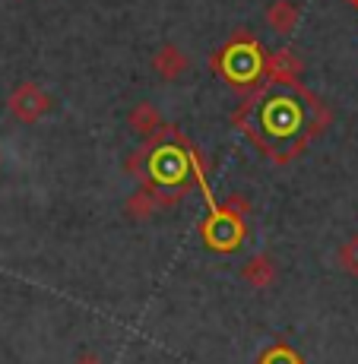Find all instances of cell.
<instances>
[{"label":"cell","instance_id":"obj_1","mask_svg":"<svg viewBox=\"0 0 358 364\" xmlns=\"http://www.w3.org/2000/svg\"><path fill=\"white\" fill-rule=\"evenodd\" d=\"M6 108H10V114L16 117L19 124H38V121H45V117L51 114L54 99H51V92H48V89L38 86V82L26 80V82H19V86L10 92Z\"/></svg>","mask_w":358,"mask_h":364},{"label":"cell","instance_id":"obj_2","mask_svg":"<svg viewBox=\"0 0 358 364\" xmlns=\"http://www.w3.org/2000/svg\"><path fill=\"white\" fill-rule=\"evenodd\" d=\"M219 64H222L226 80L235 82V86L254 82L257 76L263 73V58H260V51H257V45H251V41H244V45L231 41L226 48V54L219 58Z\"/></svg>","mask_w":358,"mask_h":364},{"label":"cell","instance_id":"obj_3","mask_svg":"<svg viewBox=\"0 0 358 364\" xmlns=\"http://www.w3.org/2000/svg\"><path fill=\"white\" fill-rule=\"evenodd\" d=\"M149 67L162 82H174V80H181V76H187V70H191V58H187L178 45L165 41L162 48H156Z\"/></svg>","mask_w":358,"mask_h":364},{"label":"cell","instance_id":"obj_4","mask_svg":"<svg viewBox=\"0 0 358 364\" xmlns=\"http://www.w3.org/2000/svg\"><path fill=\"white\" fill-rule=\"evenodd\" d=\"M263 73L270 76V82H276V86H295L301 76V60L289 48H279L270 58H263Z\"/></svg>","mask_w":358,"mask_h":364},{"label":"cell","instance_id":"obj_5","mask_svg":"<svg viewBox=\"0 0 358 364\" xmlns=\"http://www.w3.org/2000/svg\"><path fill=\"white\" fill-rule=\"evenodd\" d=\"M127 124H130V130L137 133V136L152 139V136H159V133H162L165 117H162V111H159L152 102H139V105H133V108H130Z\"/></svg>","mask_w":358,"mask_h":364},{"label":"cell","instance_id":"obj_6","mask_svg":"<svg viewBox=\"0 0 358 364\" xmlns=\"http://www.w3.org/2000/svg\"><path fill=\"white\" fill-rule=\"evenodd\" d=\"M276 276H279V269H276V263H273L270 254H254L241 266V279L251 285V289H270V285L276 282Z\"/></svg>","mask_w":358,"mask_h":364},{"label":"cell","instance_id":"obj_7","mask_svg":"<svg viewBox=\"0 0 358 364\" xmlns=\"http://www.w3.org/2000/svg\"><path fill=\"white\" fill-rule=\"evenodd\" d=\"M263 23L276 35H292L295 26H298V6H295V0H273L263 13Z\"/></svg>","mask_w":358,"mask_h":364},{"label":"cell","instance_id":"obj_8","mask_svg":"<svg viewBox=\"0 0 358 364\" xmlns=\"http://www.w3.org/2000/svg\"><path fill=\"white\" fill-rule=\"evenodd\" d=\"M159 200H162V193L159 191H137L127 203H124V213H127L130 219H137V222H146L159 209Z\"/></svg>","mask_w":358,"mask_h":364},{"label":"cell","instance_id":"obj_9","mask_svg":"<svg viewBox=\"0 0 358 364\" xmlns=\"http://www.w3.org/2000/svg\"><path fill=\"white\" fill-rule=\"evenodd\" d=\"M336 263H339V269L346 272V276L358 279V235L346 237V241L339 244V250H336Z\"/></svg>","mask_w":358,"mask_h":364},{"label":"cell","instance_id":"obj_10","mask_svg":"<svg viewBox=\"0 0 358 364\" xmlns=\"http://www.w3.org/2000/svg\"><path fill=\"white\" fill-rule=\"evenodd\" d=\"M73 364H105L102 358H98V355L95 352H86V355H80V358H76Z\"/></svg>","mask_w":358,"mask_h":364},{"label":"cell","instance_id":"obj_11","mask_svg":"<svg viewBox=\"0 0 358 364\" xmlns=\"http://www.w3.org/2000/svg\"><path fill=\"white\" fill-rule=\"evenodd\" d=\"M352 4H355V6H358V0H352Z\"/></svg>","mask_w":358,"mask_h":364},{"label":"cell","instance_id":"obj_12","mask_svg":"<svg viewBox=\"0 0 358 364\" xmlns=\"http://www.w3.org/2000/svg\"><path fill=\"white\" fill-rule=\"evenodd\" d=\"M0 165H4V159H0Z\"/></svg>","mask_w":358,"mask_h":364}]
</instances>
